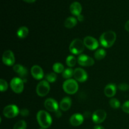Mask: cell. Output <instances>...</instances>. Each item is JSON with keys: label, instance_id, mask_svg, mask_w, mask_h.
I'll list each match as a JSON object with an SVG mask.
<instances>
[{"label": "cell", "instance_id": "44dd1931", "mask_svg": "<svg viewBox=\"0 0 129 129\" xmlns=\"http://www.w3.org/2000/svg\"><path fill=\"white\" fill-rule=\"evenodd\" d=\"M28 33L29 30L27 27H26V26H21V27L19 28L16 34H17V36L19 39H25L28 36Z\"/></svg>", "mask_w": 129, "mask_h": 129}, {"label": "cell", "instance_id": "e0dca14e", "mask_svg": "<svg viewBox=\"0 0 129 129\" xmlns=\"http://www.w3.org/2000/svg\"><path fill=\"white\" fill-rule=\"evenodd\" d=\"M117 93V86L113 83H110L107 84L104 89V93L106 96L112 98Z\"/></svg>", "mask_w": 129, "mask_h": 129}, {"label": "cell", "instance_id": "6da1fadb", "mask_svg": "<svg viewBox=\"0 0 129 129\" xmlns=\"http://www.w3.org/2000/svg\"><path fill=\"white\" fill-rule=\"evenodd\" d=\"M117 39L115 32L112 30L103 33L100 37V43L103 47L110 48L114 44Z\"/></svg>", "mask_w": 129, "mask_h": 129}, {"label": "cell", "instance_id": "8d00e7d4", "mask_svg": "<svg viewBox=\"0 0 129 129\" xmlns=\"http://www.w3.org/2000/svg\"><path fill=\"white\" fill-rule=\"evenodd\" d=\"M23 1L26 3H33L35 2L36 0H23Z\"/></svg>", "mask_w": 129, "mask_h": 129}, {"label": "cell", "instance_id": "d6a6232c", "mask_svg": "<svg viewBox=\"0 0 129 129\" xmlns=\"http://www.w3.org/2000/svg\"><path fill=\"white\" fill-rule=\"evenodd\" d=\"M77 20L79 21H83L84 20V16L83 15H79L77 16Z\"/></svg>", "mask_w": 129, "mask_h": 129}, {"label": "cell", "instance_id": "f1b7e54d", "mask_svg": "<svg viewBox=\"0 0 129 129\" xmlns=\"http://www.w3.org/2000/svg\"><path fill=\"white\" fill-rule=\"evenodd\" d=\"M8 88V84L7 82L3 79H0V91L1 92H5Z\"/></svg>", "mask_w": 129, "mask_h": 129}, {"label": "cell", "instance_id": "4fadbf2b", "mask_svg": "<svg viewBox=\"0 0 129 129\" xmlns=\"http://www.w3.org/2000/svg\"><path fill=\"white\" fill-rule=\"evenodd\" d=\"M13 70L16 73L20 76V78L23 79L24 82H26L28 76V70L26 68L21 64H15L13 66Z\"/></svg>", "mask_w": 129, "mask_h": 129}, {"label": "cell", "instance_id": "4316f807", "mask_svg": "<svg viewBox=\"0 0 129 129\" xmlns=\"http://www.w3.org/2000/svg\"><path fill=\"white\" fill-rule=\"evenodd\" d=\"M109 104L110 107L114 109H117L120 107V102L117 98H112L110 100Z\"/></svg>", "mask_w": 129, "mask_h": 129}, {"label": "cell", "instance_id": "d6986e66", "mask_svg": "<svg viewBox=\"0 0 129 129\" xmlns=\"http://www.w3.org/2000/svg\"><path fill=\"white\" fill-rule=\"evenodd\" d=\"M72 105V101L69 97H65L63 98L60 102L59 104V108L61 110L64 111H68L71 108Z\"/></svg>", "mask_w": 129, "mask_h": 129}, {"label": "cell", "instance_id": "4dcf8cb0", "mask_svg": "<svg viewBox=\"0 0 129 129\" xmlns=\"http://www.w3.org/2000/svg\"><path fill=\"white\" fill-rule=\"evenodd\" d=\"M122 109L125 113L129 114V101H127L123 103L122 107Z\"/></svg>", "mask_w": 129, "mask_h": 129}, {"label": "cell", "instance_id": "7a4b0ae2", "mask_svg": "<svg viewBox=\"0 0 129 129\" xmlns=\"http://www.w3.org/2000/svg\"><path fill=\"white\" fill-rule=\"evenodd\" d=\"M37 120L39 125L44 129L50 127L52 122L51 116L48 112L44 110H40L38 112L37 114Z\"/></svg>", "mask_w": 129, "mask_h": 129}, {"label": "cell", "instance_id": "d4e9b609", "mask_svg": "<svg viewBox=\"0 0 129 129\" xmlns=\"http://www.w3.org/2000/svg\"><path fill=\"white\" fill-rule=\"evenodd\" d=\"M62 74V77L64 79H69L74 75V70L72 69L71 68H67V69H64Z\"/></svg>", "mask_w": 129, "mask_h": 129}, {"label": "cell", "instance_id": "836d02e7", "mask_svg": "<svg viewBox=\"0 0 129 129\" xmlns=\"http://www.w3.org/2000/svg\"><path fill=\"white\" fill-rule=\"evenodd\" d=\"M125 29L129 32V20L126 22L125 25Z\"/></svg>", "mask_w": 129, "mask_h": 129}, {"label": "cell", "instance_id": "277c9868", "mask_svg": "<svg viewBox=\"0 0 129 129\" xmlns=\"http://www.w3.org/2000/svg\"><path fill=\"white\" fill-rule=\"evenodd\" d=\"M85 45L81 39H74L69 45V51L74 55H81L84 51Z\"/></svg>", "mask_w": 129, "mask_h": 129}, {"label": "cell", "instance_id": "1f68e13d", "mask_svg": "<svg viewBox=\"0 0 129 129\" xmlns=\"http://www.w3.org/2000/svg\"><path fill=\"white\" fill-rule=\"evenodd\" d=\"M20 113L22 117H27L30 112H29L28 110L26 109V108H23L20 111Z\"/></svg>", "mask_w": 129, "mask_h": 129}, {"label": "cell", "instance_id": "9c48e42d", "mask_svg": "<svg viewBox=\"0 0 129 129\" xmlns=\"http://www.w3.org/2000/svg\"><path fill=\"white\" fill-rule=\"evenodd\" d=\"M107 112L103 110H97L92 115V120L96 124H100L105 121L107 118Z\"/></svg>", "mask_w": 129, "mask_h": 129}, {"label": "cell", "instance_id": "2e32d148", "mask_svg": "<svg viewBox=\"0 0 129 129\" xmlns=\"http://www.w3.org/2000/svg\"><path fill=\"white\" fill-rule=\"evenodd\" d=\"M70 123L74 127H78L81 125L84 122V117L83 115L80 113H74L71 117L69 119Z\"/></svg>", "mask_w": 129, "mask_h": 129}, {"label": "cell", "instance_id": "5b68a950", "mask_svg": "<svg viewBox=\"0 0 129 129\" xmlns=\"http://www.w3.org/2000/svg\"><path fill=\"white\" fill-rule=\"evenodd\" d=\"M10 87L14 93L17 94L21 93L24 89V81L20 78L15 77L10 81Z\"/></svg>", "mask_w": 129, "mask_h": 129}, {"label": "cell", "instance_id": "83f0119b", "mask_svg": "<svg viewBox=\"0 0 129 129\" xmlns=\"http://www.w3.org/2000/svg\"><path fill=\"white\" fill-rule=\"evenodd\" d=\"M26 123L24 120H19L16 122L13 127V129H26Z\"/></svg>", "mask_w": 129, "mask_h": 129}, {"label": "cell", "instance_id": "d590c367", "mask_svg": "<svg viewBox=\"0 0 129 129\" xmlns=\"http://www.w3.org/2000/svg\"><path fill=\"white\" fill-rule=\"evenodd\" d=\"M94 129H105V128L101 125H96L94 127Z\"/></svg>", "mask_w": 129, "mask_h": 129}, {"label": "cell", "instance_id": "f546056e", "mask_svg": "<svg viewBox=\"0 0 129 129\" xmlns=\"http://www.w3.org/2000/svg\"><path fill=\"white\" fill-rule=\"evenodd\" d=\"M118 88L120 90L122 91H126L129 90V84L125 83H121L118 85Z\"/></svg>", "mask_w": 129, "mask_h": 129}, {"label": "cell", "instance_id": "8992f818", "mask_svg": "<svg viewBox=\"0 0 129 129\" xmlns=\"http://www.w3.org/2000/svg\"><path fill=\"white\" fill-rule=\"evenodd\" d=\"M50 89V86L49 82L46 80H43L39 82L37 86L36 92L38 96L40 97H44L47 95Z\"/></svg>", "mask_w": 129, "mask_h": 129}, {"label": "cell", "instance_id": "3957f363", "mask_svg": "<svg viewBox=\"0 0 129 129\" xmlns=\"http://www.w3.org/2000/svg\"><path fill=\"white\" fill-rule=\"evenodd\" d=\"M63 90L68 94H74L78 91L79 86L76 80L73 79H67L62 85Z\"/></svg>", "mask_w": 129, "mask_h": 129}, {"label": "cell", "instance_id": "e575fe53", "mask_svg": "<svg viewBox=\"0 0 129 129\" xmlns=\"http://www.w3.org/2000/svg\"><path fill=\"white\" fill-rule=\"evenodd\" d=\"M55 115H56L57 117H58V118H59V117H61L62 113H61V112H60L59 110H57V112H55Z\"/></svg>", "mask_w": 129, "mask_h": 129}, {"label": "cell", "instance_id": "603a6c76", "mask_svg": "<svg viewBox=\"0 0 129 129\" xmlns=\"http://www.w3.org/2000/svg\"><path fill=\"white\" fill-rule=\"evenodd\" d=\"M53 71H54V73H57V74H59V73H62L63 71H64V66L60 62H56L53 65L52 67Z\"/></svg>", "mask_w": 129, "mask_h": 129}, {"label": "cell", "instance_id": "cb8c5ba5", "mask_svg": "<svg viewBox=\"0 0 129 129\" xmlns=\"http://www.w3.org/2000/svg\"><path fill=\"white\" fill-rule=\"evenodd\" d=\"M77 60L76 59V57L73 55H69L68 57L66 58V65L68 66L69 68H73L76 64Z\"/></svg>", "mask_w": 129, "mask_h": 129}, {"label": "cell", "instance_id": "9a60e30c", "mask_svg": "<svg viewBox=\"0 0 129 129\" xmlns=\"http://www.w3.org/2000/svg\"><path fill=\"white\" fill-rule=\"evenodd\" d=\"M31 74L34 79L40 80L44 77V71L41 67L38 65H34L31 68Z\"/></svg>", "mask_w": 129, "mask_h": 129}, {"label": "cell", "instance_id": "30bf717a", "mask_svg": "<svg viewBox=\"0 0 129 129\" xmlns=\"http://www.w3.org/2000/svg\"><path fill=\"white\" fill-rule=\"evenodd\" d=\"M77 60H78V63L79 64V65L81 66H92L94 64V59L91 57L88 56V55H85V54L79 55Z\"/></svg>", "mask_w": 129, "mask_h": 129}, {"label": "cell", "instance_id": "ffe728a7", "mask_svg": "<svg viewBox=\"0 0 129 129\" xmlns=\"http://www.w3.org/2000/svg\"><path fill=\"white\" fill-rule=\"evenodd\" d=\"M78 20L73 16L68 17L64 21V26L67 28H72L77 25Z\"/></svg>", "mask_w": 129, "mask_h": 129}, {"label": "cell", "instance_id": "484cf974", "mask_svg": "<svg viewBox=\"0 0 129 129\" xmlns=\"http://www.w3.org/2000/svg\"><path fill=\"white\" fill-rule=\"evenodd\" d=\"M45 79L49 83H54L57 80V75L55 73H48L45 76Z\"/></svg>", "mask_w": 129, "mask_h": 129}, {"label": "cell", "instance_id": "8fae6325", "mask_svg": "<svg viewBox=\"0 0 129 129\" xmlns=\"http://www.w3.org/2000/svg\"><path fill=\"white\" fill-rule=\"evenodd\" d=\"M84 45L87 49L91 50H94L98 49L99 46V43L98 40L94 37L91 36H87L83 40Z\"/></svg>", "mask_w": 129, "mask_h": 129}, {"label": "cell", "instance_id": "74e56055", "mask_svg": "<svg viewBox=\"0 0 129 129\" xmlns=\"http://www.w3.org/2000/svg\"><path fill=\"white\" fill-rule=\"evenodd\" d=\"M39 129H44V128H39Z\"/></svg>", "mask_w": 129, "mask_h": 129}, {"label": "cell", "instance_id": "7402d4cb", "mask_svg": "<svg viewBox=\"0 0 129 129\" xmlns=\"http://www.w3.org/2000/svg\"><path fill=\"white\" fill-rule=\"evenodd\" d=\"M107 55V52L103 49H99L96 50L94 53V58L96 60H100L104 59Z\"/></svg>", "mask_w": 129, "mask_h": 129}, {"label": "cell", "instance_id": "ba28073f", "mask_svg": "<svg viewBox=\"0 0 129 129\" xmlns=\"http://www.w3.org/2000/svg\"><path fill=\"white\" fill-rule=\"evenodd\" d=\"M3 62L7 66H14L15 62V57L13 52L10 50H7L4 52L2 56Z\"/></svg>", "mask_w": 129, "mask_h": 129}, {"label": "cell", "instance_id": "5bb4252c", "mask_svg": "<svg viewBox=\"0 0 129 129\" xmlns=\"http://www.w3.org/2000/svg\"><path fill=\"white\" fill-rule=\"evenodd\" d=\"M44 107L49 112H55L59 110V105L55 100L49 98L45 100L44 102Z\"/></svg>", "mask_w": 129, "mask_h": 129}, {"label": "cell", "instance_id": "ac0fdd59", "mask_svg": "<svg viewBox=\"0 0 129 129\" xmlns=\"http://www.w3.org/2000/svg\"><path fill=\"white\" fill-rule=\"evenodd\" d=\"M69 10H70L71 13L73 15L78 16V15H81V13L82 6L79 2L75 1V2H73V3L70 5Z\"/></svg>", "mask_w": 129, "mask_h": 129}, {"label": "cell", "instance_id": "7c38bea8", "mask_svg": "<svg viewBox=\"0 0 129 129\" xmlns=\"http://www.w3.org/2000/svg\"><path fill=\"white\" fill-rule=\"evenodd\" d=\"M73 77H74V79L77 81L83 83V82H85L88 79V74L86 72V71H84L82 68H76L74 70V75H73Z\"/></svg>", "mask_w": 129, "mask_h": 129}, {"label": "cell", "instance_id": "52a82bcc", "mask_svg": "<svg viewBox=\"0 0 129 129\" xmlns=\"http://www.w3.org/2000/svg\"><path fill=\"white\" fill-rule=\"evenodd\" d=\"M3 113L4 116L6 118H13L20 113V110L17 106L15 105H9L4 108Z\"/></svg>", "mask_w": 129, "mask_h": 129}]
</instances>
